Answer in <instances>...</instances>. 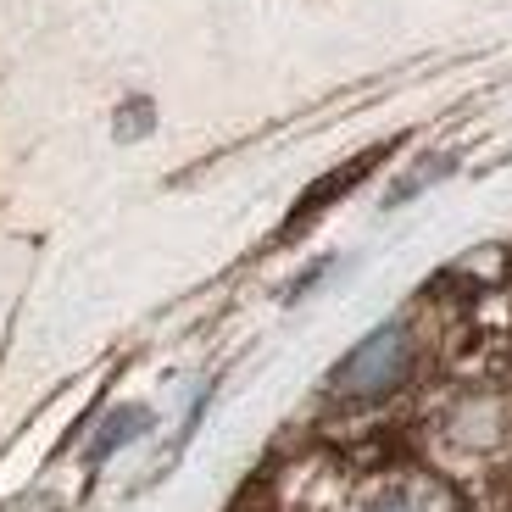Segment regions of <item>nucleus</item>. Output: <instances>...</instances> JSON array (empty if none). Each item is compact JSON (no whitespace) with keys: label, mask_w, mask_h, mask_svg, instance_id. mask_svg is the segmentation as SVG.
Returning a JSON list of instances; mask_svg holds the SVG:
<instances>
[{"label":"nucleus","mask_w":512,"mask_h":512,"mask_svg":"<svg viewBox=\"0 0 512 512\" xmlns=\"http://www.w3.org/2000/svg\"><path fill=\"white\" fill-rule=\"evenodd\" d=\"M407 368H412V334L401 323H384L334 368L329 384H334V396H346V401H373L384 390H396L407 379Z\"/></svg>","instance_id":"1"},{"label":"nucleus","mask_w":512,"mask_h":512,"mask_svg":"<svg viewBox=\"0 0 512 512\" xmlns=\"http://www.w3.org/2000/svg\"><path fill=\"white\" fill-rule=\"evenodd\" d=\"M368 167H373V156H357L351 167H340V173H329L323 184H312V190H307V201H301V212L290 218V234H295V229H307V223L323 212V201H334V195H346L351 184H357L362 173H368Z\"/></svg>","instance_id":"2"},{"label":"nucleus","mask_w":512,"mask_h":512,"mask_svg":"<svg viewBox=\"0 0 512 512\" xmlns=\"http://www.w3.org/2000/svg\"><path fill=\"white\" fill-rule=\"evenodd\" d=\"M145 423H151V412H145V407H123V412H112V418H106V429L95 435L90 457H106L112 446H128L134 435H145Z\"/></svg>","instance_id":"3"},{"label":"nucleus","mask_w":512,"mask_h":512,"mask_svg":"<svg viewBox=\"0 0 512 512\" xmlns=\"http://www.w3.org/2000/svg\"><path fill=\"white\" fill-rule=\"evenodd\" d=\"M362 512H423V501L412 496V490H379Z\"/></svg>","instance_id":"4"}]
</instances>
